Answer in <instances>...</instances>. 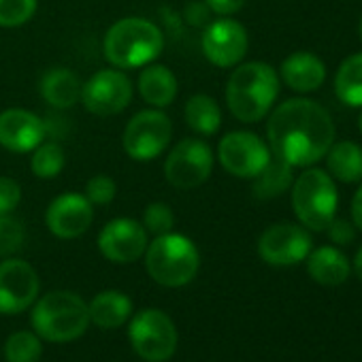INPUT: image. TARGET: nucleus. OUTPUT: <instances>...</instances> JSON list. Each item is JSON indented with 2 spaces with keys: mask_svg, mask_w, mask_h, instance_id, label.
I'll return each instance as SVG.
<instances>
[{
  "mask_svg": "<svg viewBox=\"0 0 362 362\" xmlns=\"http://www.w3.org/2000/svg\"><path fill=\"white\" fill-rule=\"evenodd\" d=\"M269 149L275 158L294 166H311L334 143V124L324 107L309 98L281 103L267 124Z\"/></svg>",
  "mask_w": 362,
  "mask_h": 362,
  "instance_id": "f257e3e1",
  "label": "nucleus"
},
{
  "mask_svg": "<svg viewBox=\"0 0 362 362\" xmlns=\"http://www.w3.org/2000/svg\"><path fill=\"white\" fill-rule=\"evenodd\" d=\"M279 96V75L267 62H245L233 71L226 83V105L245 124L260 122Z\"/></svg>",
  "mask_w": 362,
  "mask_h": 362,
  "instance_id": "f03ea898",
  "label": "nucleus"
},
{
  "mask_svg": "<svg viewBox=\"0 0 362 362\" xmlns=\"http://www.w3.org/2000/svg\"><path fill=\"white\" fill-rule=\"evenodd\" d=\"M105 58L119 71L143 69L162 54L164 35L145 18H124L105 35Z\"/></svg>",
  "mask_w": 362,
  "mask_h": 362,
  "instance_id": "7ed1b4c3",
  "label": "nucleus"
},
{
  "mask_svg": "<svg viewBox=\"0 0 362 362\" xmlns=\"http://www.w3.org/2000/svg\"><path fill=\"white\" fill-rule=\"evenodd\" d=\"M145 267L156 284L166 288H181L197 277L201 256L192 239L170 230L147 243Z\"/></svg>",
  "mask_w": 362,
  "mask_h": 362,
  "instance_id": "20e7f679",
  "label": "nucleus"
},
{
  "mask_svg": "<svg viewBox=\"0 0 362 362\" xmlns=\"http://www.w3.org/2000/svg\"><path fill=\"white\" fill-rule=\"evenodd\" d=\"M88 324V305L81 296L66 290L45 294L33 309V326L37 334L54 343L79 339L86 332Z\"/></svg>",
  "mask_w": 362,
  "mask_h": 362,
  "instance_id": "39448f33",
  "label": "nucleus"
},
{
  "mask_svg": "<svg viewBox=\"0 0 362 362\" xmlns=\"http://www.w3.org/2000/svg\"><path fill=\"white\" fill-rule=\"evenodd\" d=\"M339 194L332 177L322 168H307L292 184V207L309 230H326L337 216Z\"/></svg>",
  "mask_w": 362,
  "mask_h": 362,
  "instance_id": "423d86ee",
  "label": "nucleus"
},
{
  "mask_svg": "<svg viewBox=\"0 0 362 362\" xmlns=\"http://www.w3.org/2000/svg\"><path fill=\"white\" fill-rule=\"evenodd\" d=\"M173 139V122L162 109H143L130 117L124 128L122 145L128 158L136 162L156 160L166 151Z\"/></svg>",
  "mask_w": 362,
  "mask_h": 362,
  "instance_id": "0eeeda50",
  "label": "nucleus"
},
{
  "mask_svg": "<svg viewBox=\"0 0 362 362\" xmlns=\"http://www.w3.org/2000/svg\"><path fill=\"white\" fill-rule=\"evenodd\" d=\"M214 170V151L203 139H181L164 160V177L177 190L203 186Z\"/></svg>",
  "mask_w": 362,
  "mask_h": 362,
  "instance_id": "6e6552de",
  "label": "nucleus"
},
{
  "mask_svg": "<svg viewBox=\"0 0 362 362\" xmlns=\"http://www.w3.org/2000/svg\"><path fill=\"white\" fill-rule=\"evenodd\" d=\"M130 343L147 362H164L175 354L177 328L160 309H145L130 322Z\"/></svg>",
  "mask_w": 362,
  "mask_h": 362,
  "instance_id": "1a4fd4ad",
  "label": "nucleus"
},
{
  "mask_svg": "<svg viewBox=\"0 0 362 362\" xmlns=\"http://www.w3.org/2000/svg\"><path fill=\"white\" fill-rule=\"evenodd\" d=\"M132 100V81L128 75L119 69H103L94 73L83 86H81V105L98 115V117H111L122 113Z\"/></svg>",
  "mask_w": 362,
  "mask_h": 362,
  "instance_id": "9d476101",
  "label": "nucleus"
},
{
  "mask_svg": "<svg viewBox=\"0 0 362 362\" xmlns=\"http://www.w3.org/2000/svg\"><path fill=\"white\" fill-rule=\"evenodd\" d=\"M273 158L269 145L254 132H228L218 145V160L226 173L241 179H254Z\"/></svg>",
  "mask_w": 362,
  "mask_h": 362,
  "instance_id": "9b49d317",
  "label": "nucleus"
},
{
  "mask_svg": "<svg viewBox=\"0 0 362 362\" xmlns=\"http://www.w3.org/2000/svg\"><path fill=\"white\" fill-rule=\"evenodd\" d=\"M311 252V235L296 224L281 222L267 228L258 239V254L273 267H292Z\"/></svg>",
  "mask_w": 362,
  "mask_h": 362,
  "instance_id": "f8f14e48",
  "label": "nucleus"
},
{
  "mask_svg": "<svg viewBox=\"0 0 362 362\" xmlns=\"http://www.w3.org/2000/svg\"><path fill=\"white\" fill-rule=\"evenodd\" d=\"M201 45H203L205 58L211 64L220 69H230V66H237L245 58L250 39H247L245 26H241L237 20L220 18L207 24Z\"/></svg>",
  "mask_w": 362,
  "mask_h": 362,
  "instance_id": "ddd939ff",
  "label": "nucleus"
},
{
  "mask_svg": "<svg viewBox=\"0 0 362 362\" xmlns=\"http://www.w3.org/2000/svg\"><path fill=\"white\" fill-rule=\"evenodd\" d=\"M37 271L20 258L0 262V313H20L39 296Z\"/></svg>",
  "mask_w": 362,
  "mask_h": 362,
  "instance_id": "4468645a",
  "label": "nucleus"
},
{
  "mask_svg": "<svg viewBox=\"0 0 362 362\" xmlns=\"http://www.w3.org/2000/svg\"><path fill=\"white\" fill-rule=\"evenodd\" d=\"M98 250L111 262H134L147 250V230L132 218H115L98 233Z\"/></svg>",
  "mask_w": 362,
  "mask_h": 362,
  "instance_id": "2eb2a0df",
  "label": "nucleus"
},
{
  "mask_svg": "<svg viewBox=\"0 0 362 362\" xmlns=\"http://www.w3.org/2000/svg\"><path fill=\"white\" fill-rule=\"evenodd\" d=\"M94 220V205L86 199V194L66 192L56 197L47 211L45 224L47 230L58 239H77L88 233Z\"/></svg>",
  "mask_w": 362,
  "mask_h": 362,
  "instance_id": "dca6fc26",
  "label": "nucleus"
},
{
  "mask_svg": "<svg viewBox=\"0 0 362 362\" xmlns=\"http://www.w3.org/2000/svg\"><path fill=\"white\" fill-rule=\"evenodd\" d=\"M47 136V124L28 109H5L0 113V145L13 153H30Z\"/></svg>",
  "mask_w": 362,
  "mask_h": 362,
  "instance_id": "f3484780",
  "label": "nucleus"
},
{
  "mask_svg": "<svg viewBox=\"0 0 362 362\" xmlns=\"http://www.w3.org/2000/svg\"><path fill=\"white\" fill-rule=\"evenodd\" d=\"M281 79L284 83L300 94L315 92L324 79H326V66L324 62L313 56L311 52H294L281 62Z\"/></svg>",
  "mask_w": 362,
  "mask_h": 362,
  "instance_id": "a211bd4d",
  "label": "nucleus"
},
{
  "mask_svg": "<svg viewBox=\"0 0 362 362\" xmlns=\"http://www.w3.org/2000/svg\"><path fill=\"white\" fill-rule=\"evenodd\" d=\"M139 94L153 109H166L177 98V77L164 64H147L139 73Z\"/></svg>",
  "mask_w": 362,
  "mask_h": 362,
  "instance_id": "6ab92c4d",
  "label": "nucleus"
},
{
  "mask_svg": "<svg viewBox=\"0 0 362 362\" xmlns=\"http://www.w3.org/2000/svg\"><path fill=\"white\" fill-rule=\"evenodd\" d=\"M81 86L83 83L71 69L56 66L41 77L39 90L43 100L54 109H71L81 100Z\"/></svg>",
  "mask_w": 362,
  "mask_h": 362,
  "instance_id": "aec40b11",
  "label": "nucleus"
},
{
  "mask_svg": "<svg viewBox=\"0 0 362 362\" xmlns=\"http://www.w3.org/2000/svg\"><path fill=\"white\" fill-rule=\"evenodd\" d=\"M349 271L347 256L332 245H322L307 256V273L320 286H341L349 277Z\"/></svg>",
  "mask_w": 362,
  "mask_h": 362,
  "instance_id": "412c9836",
  "label": "nucleus"
},
{
  "mask_svg": "<svg viewBox=\"0 0 362 362\" xmlns=\"http://www.w3.org/2000/svg\"><path fill=\"white\" fill-rule=\"evenodd\" d=\"M328 175L343 181V184H358L362 181V147L351 141L332 143L326 151Z\"/></svg>",
  "mask_w": 362,
  "mask_h": 362,
  "instance_id": "4be33fe9",
  "label": "nucleus"
},
{
  "mask_svg": "<svg viewBox=\"0 0 362 362\" xmlns=\"http://www.w3.org/2000/svg\"><path fill=\"white\" fill-rule=\"evenodd\" d=\"M90 320L100 326V328H117L122 326L130 313H132V303L126 294L115 292V290H107L100 292L92 298L90 307H88Z\"/></svg>",
  "mask_w": 362,
  "mask_h": 362,
  "instance_id": "5701e85b",
  "label": "nucleus"
},
{
  "mask_svg": "<svg viewBox=\"0 0 362 362\" xmlns=\"http://www.w3.org/2000/svg\"><path fill=\"white\" fill-rule=\"evenodd\" d=\"M184 119L199 136H211L222 126V109L216 98L207 94H194L186 103Z\"/></svg>",
  "mask_w": 362,
  "mask_h": 362,
  "instance_id": "b1692460",
  "label": "nucleus"
},
{
  "mask_svg": "<svg viewBox=\"0 0 362 362\" xmlns=\"http://www.w3.org/2000/svg\"><path fill=\"white\" fill-rule=\"evenodd\" d=\"M292 184H294L292 166L279 158H271L269 164L254 177L252 194L260 201L277 199L284 192H288L292 188Z\"/></svg>",
  "mask_w": 362,
  "mask_h": 362,
  "instance_id": "393cba45",
  "label": "nucleus"
},
{
  "mask_svg": "<svg viewBox=\"0 0 362 362\" xmlns=\"http://www.w3.org/2000/svg\"><path fill=\"white\" fill-rule=\"evenodd\" d=\"M334 92L347 107H362V54L345 58L334 77Z\"/></svg>",
  "mask_w": 362,
  "mask_h": 362,
  "instance_id": "a878e982",
  "label": "nucleus"
},
{
  "mask_svg": "<svg viewBox=\"0 0 362 362\" xmlns=\"http://www.w3.org/2000/svg\"><path fill=\"white\" fill-rule=\"evenodd\" d=\"M30 170L39 179H54L64 170L66 156L58 141H43L30 151Z\"/></svg>",
  "mask_w": 362,
  "mask_h": 362,
  "instance_id": "bb28decb",
  "label": "nucleus"
},
{
  "mask_svg": "<svg viewBox=\"0 0 362 362\" xmlns=\"http://www.w3.org/2000/svg\"><path fill=\"white\" fill-rule=\"evenodd\" d=\"M7 362H37L41 358V341L28 330L13 332L5 343Z\"/></svg>",
  "mask_w": 362,
  "mask_h": 362,
  "instance_id": "cd10ccee",
  "label": "nucleus"
},
{
  "mask_svg": "<svg viewBox=\"0 0 362 362\" xmlns=\"http://www.w3.org/2000/svg\"><path fill=\"white\" fill-rule=\"evenodd\" d=\"M37 13V0H0V28L28 24Z\"/></svg>",
  "mask_w": 362,
  "mask_h": 362,
  "instance_id": "c85d7f7f",
  "label": "nucleus"
},
{
  "mask_svg": "<svg viewBox=\"0 0 362 362\" xmlns=\"http://www.w3.org/2000/svg\"><path fill=\"white\" fill-rule=\"evenodd\" d=\"M175 226V214L166 203H149L143 211V228L153 237L170 233Z\"/></svg>",
  "mask_w": 362,
  "mask_h": 362,
  "instance_id": "c756f323",
  "label": "nucleus"
},
{
  "mask_svg": "<svg viewBox=\"0 0 362 362\" xmlns=\"http://www.w3.org/2000/svg\"><path fill=\"white\" fill-rule=\"evenodd\" d=\"M24 224L11 214L0 216V256H11L24 245Z\"/></svg>",
  "mask_w": 362,
  "mask_h": 362,
  "instance_id": "7c9ffc66",
  "label": "nucleus"
},
{
  "mask_svg": "<svg viewBox=\"0 0 362 362\" xmlns=\"http://www.w3.org/2000/svg\"><path fill=\"white\" fill-rule=\"evenodd\" d=\"M117 194V186H115V181L109 177V175H94L88 179V184H86V199L92 203V205H109L113 203Z\"/></svg>",
  "mask_w": 362,
  "mask_h": 362,
  "instance_id": "2f4dec72",
  "label": "nucleus"
},
{
  "mask_svg": "<svg viewBox=\"0 0 362 362\" xmlns=\"http://www.w3.org/2000/svg\"><path fill=\"white\" fill-rule=\"evenodd\" d=\"M22 201V186L11 177H0V216L13 214Z\"/></svg>",
  "mask_w": 362,
  "mask_h": 362,
  "instance_id": "473e14b6",
  "label": "nucleus"
},
{
  "mask_svg": "<svg viewBox=\"0 0 362 362\" xmlns=\"http://www.w3.org/2000/svg\"><path fill=\"white\" fill-rule=\"evenodd\" d=\"M326 233H328L330 241L337 243V245H347V243H351L354 237H356V230H354L351 222H347V220H337V218L328 224Z\"/></svg>",
  "mask_w": 362,
  "mask_h": 362,
  "instance_id": "72a5a7b5",
  "label": "nucleus"
},
{
  "mask_svg": "<svg viewBox=\"0 0 362 362\" xmlns=\"http://www.w3.org/2000/svg\"><path fill=\"white\" fill-rule=\"evenodd\" d=\"M203 3L207 5L209 11L218 13L220 18H228L243 9L245 0H203Z\"/></svg>",
  "mask_w": 362,
  "mask_h": 362,
  "instance_id": "f704fd0d",
  "label": "nucleus"
},
{
  "mask_svg": "<svg viewBox=\"0 0 362 362\" xmlns=\"http://www.w3.org/2000/svg\"><path fill=\"white\" fill-rule=\"evenodd\" d=\"M351 222L356 224L358 230H362V186L356 190L351 201Z\"/></svg>",
  "mask_w": 362,
  "mask_h": 362,
  "instance_id": "c9c22d12",
  "label": "nucleus"
},
{
  "mask_svg": "<svg viewBox=\"0 0 362 362\" xmlns=\"http://www.w3.org/2000/svg\"><path fill=\"white\" fill-rule=\"evenodd\" d=\"M354 271H356V275L360 277V281H362V245H360V250L356 252V258H354Z\"/></svg>",
  "mask_w": 362,
  "mask_h": 362,
  "instance_id": "e433bc0d",
  "label": "nucleus"
},
{
  "mask_svg": "<svg viewBox=\"0 0 362 362\" xmlns=\"http://www.w3.org/2000/svg\"><path fill=\"white\" fill-rule=\"evenodd\" d=\"M358 126H360V132H362V113H360V119H358Z\"/></svg>",
  "mask_w": 362,
  "mask_h": 362,
  "instance_id": "4c0bfd02",
  "label": "nucleus"
},
{
  "mask_svg": "<svg viewBox=\"0 0 362 362\" xmlns=\"http://www.w3.org/2000/svg\"><path fill=\"white\" fill-rule=\"evenodd\" d=\"M360 39H362V18H360Z\"/></svg>",
  "mask_w": 362,
  "mask_h": 362,
  "instance_id": "58836bf2",
  "label": "nucleus"
}]
</instances>
